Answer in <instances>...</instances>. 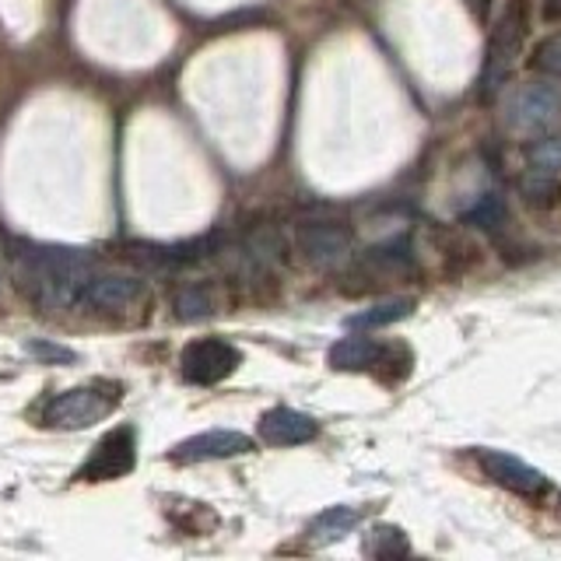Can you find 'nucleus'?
Returning a JSON list of instances; mask_svg holds the SVG:
<instances>
[{
  "label": "nucleus",
  "mask_w": 561,
  "mask_h": 561,
  "mask_svg": "<svg viewBox=\"0 0 561 561\" xmlns=\"http://www.w3.org/2000/svg\"><path fill=\"white\" fill-rule=\"evenodd\" d=\"M14 285L32 306L46 312L78 309L88 280L95 277V256L78 245L14 242L11 250Z\"/></svg>",
  "instance_id": "nucleus-1"
},
{
  "label": "nucleus",
  "mask_w": 561,
  "mask_h": 561,
  "mask_svg": "<svg viewBox=\"0 0 561 561\" xmlns=\"http://www.w3.org/2000/svg\"><path fill=\"white\" fill-rule=\"evenodd\" d=\"M123 400V386L113 379H95V382H84L75 386V390H64L57 397H49L43 403V425L46 428H57V432H81V428H92L99 421L110 417Z\"/></svg>",
  "instance_id": "nucleus-2"
},
{
  "label": "nucleus",
  "mask_w": 561,
  "mask_h": 561,
  "mask_svg": "<svg viewBox=\"0 0 561 561\" xmlns=\"http://www.w3.org/2000/svg\"><path fill=\"white\" fill-rule=\"evenodd\" d=\"M134 463H137V432L134 425H119L99 438L75 478L78 481H116V478H127Z\"/></svg>",
  "instance_id": "nucleus-3"
},
{
  "label": "nucleus",
  "mask_w": 561,
  "mask_h": 561,
  "mask_svg": "<svg viewBox=\"0 0 561 561\" xmlns=\"http://www.w3.org/2000/svg\"><path fill=\"white\" fill-rule=\"evenodd\" d=\"M239 365H242V351L221 337L190 341L180 351V373L193 386H215L232 376Z\"/></svg>",
  "instance_id": "nucleus-4"
},
{
  "label": "nucleus",
  "mask_w": 561,
  "mask_h": 561,
  "mask_svg": "<svg viewBox=\"0 0 561 561\" xmlns=\"http://www.w3.org/2000/svg\"><path fill=\"white\" fill-rule=\"evenodd\" d=\"M523 28H526V14H523V0H513L505 8L502 22L495 28V39H491L488 49V64L481 75V95L491 99V92L508 78V70L516 67L519 53H523Z\"/></svg>",
  "instance_id": "nucleus-5"
},
{
  "label": "nucleus",
  "mask_w": 561,
  "mask_h": 561,
  "mask_svg": "<svg viewBox=\"0 0 561 561\" xmlns=\"http://www.w3.org/2000/svg\"><path fill=\"white\" fill-rule=\"evenodd\" d=\"M478 463L491 481L516 491L523 499H540V495H548V488H551L548 478H543L537 467L523 463L519 456H508L499 449H478Z\"/></svg>",
  "instance_id": "nucleus-6"
},
{
  "label": "nucleus",
  "mask_w": 561,
  "mask_h": 561,
  "mask_svg": "<svg viewBox=\"0 0 561 561\" xmlns=\"http://www.w3.org/2000/svg\"><path fill=\"white\" fill-rule=\"evenodd\" d=\"M295 242L316 267H337L351 253V232L337 221H302L295 228Z\"/></svg>",
  "instance_id": "nucleus-7"
},
{
  "label": "nucleus",
  "mask_w": 561,
  "mask_h": 561,
  "mask_svg": "<svg viewBox=\"0 0 561 561\" xmlns=\"http://www.w3.org/2000/svg\"><path fill=\"white\" fill-rule=\"evenodd\" d=\"M253 449V438L242 432H228V428H215V432H201L190 435L183 443H175L169 460L175 463H204V460H228V456H242Z\"/></svg>",
  "instance_id": "nucleus-8"
},
{
  "label": "nucleus",
  "mask_w": 561,
  "mask_h": 561,
  "mask_svg": "<svg viewBox=\"0 0 561 561\" xmlns=\"http://www.w3.org/2000/svg\"><path fill=\"white\" fill-rule=\"evenodd\" d=\"M130 260L145 263L151 271H180L190 263H201L215 250V236L210 239H190V242H134L127 245Z\"/></svg>",
  "instance_id": "nucleus-9"
},
{
  "label": "nucleus",
  "mask_w": 561,
  "mask_h": 561,
  "mask_svg": "<svg viewBox=\"0 0 561 561\" xmlns=\"http://www.w3.org/2000/svg\"><path fill=\"white\" fill-rule=\"evenodd\" d=\"M148 295V285L140 277L130 274H95L88 280L81 306L84 309H99V312H116V309H130L140 298Z\"/></svg>",
  "instance_id": "nucleus-10"
},
{
  "label": "nucleus",
  "mask_w": 561,
  "mask_h": 561,
  "mask_svg": "<svg viewBox=\"0 0 561 561\" xmlns=\"http://www.w3.org/2000/svg\"><path fill=\"white\" fill-rule=\"evenodd\" d=\"M505 113L513 127H523V130L543 127V123H551L561 113V92L551 84H523L513 92V99H508Z\"/></svg>",
  "instance_id": "nucleus-11"
},
{
  "label": "nucleus",
  "mask_w": 561,
  "mask_h": 561,
  "mask_svg": "<svg viewBox=\"0 0 561 561\" xmlns=\"http://www.w3.org/2000/svg\"><path fill=\"white\" fill-rule=\"evenodd\" d=\"M316 435H320V425L302 411L271 408L260 417V438L271 446H302V443H312Z\"/></svg>",
  "instance_id": "nucleus-12"
},
{
  "label": "nucleus",
  "mask_w": 561,
  "mask_h": 561,
  "mask_svg": "<svg viewBox=\"0 0 561 561\" xmlns=\"http://www.w3.org/2000/svg\"><path fill=\"white\" fill-rule=\"evenodd\" d=\"M397 347H382L368 337H344L330 347V365L337 373H362V368H373L379 362H390Z\"/></svg>",
  "instance_id": "nucleus-13"
},
{
  "label": "nucleus",
  "mask_w": 561,
  "mask_h": 561,
  "mask_svg": "<svg viewBox=\"0 0 561 561\" xmlns=\"http://www.w3.org/2000/svg\"><path fill=\"white\" fill-rule=\"evenodd\" d=\"M358 523H362V508L333 505V508H327L323 516H316V523L309 526V537H312L316 543H333V540L347 537Z\"/></svg>",
  "instance_id": "nucleus-14"
},
{
  "label": "nucleus",
  "mask_w": 561,
  "mask_h": 561,
  "mask_svg": "<svg viewBox=\"0 0 561 561\" xmlns=\"http://www.w3.org/2000/svg\"><path fill=\"white\" fill-rule=\"evenodd\" d=\"M414 312V302L411 298H393V302H379L373 309H365L358 316H351L347 327L351 330H379V327H390L397 320H408V316Z\"/></svg>",
  "instance_id": "nucleus-15"
},
{
  "label": "nucleus",
  "mask_w": 561,
  "mask_h": 561,
  "mask_svg": "<svg viewBox=\"0 0 561 561\" xmlns=\"http://www.w3.org/2000/svg\"><path fill=\"white\" fill-rule=\"evenodd\" d=\"M172 306H175V316H180V320H186V323L204 320V316L215 312V302H210V295H207L204 285H186V288H180V291H175V298H172Z\"/></svg>",
  "instance_id": "nucleus-16"
},
{
  "label": "nucleus",
  "mask_w": 561,
  "mask_h": 561,
  "mask_svg": "<svg viewBox=\"0 0 561 561\" xmlns=\"http://www.w3.org/2000/svg\"><path fill=\"white\" fill-rule=\"evenodd\" d=\"M523 197L530 207H554L561 197V186L558 180H551V172L530 169V175L523 180Z\"/></svg>",
  "instance_id": "nucleus-17"
},
{
  "label": "nucleus",
  "mask_w": 561,
  "mask_h": 561,
  "mask_svg": "<svg viewBox=\"0 0 561 561\" xmlns=\"http://www.w3.org/2000/svg\"><path fill=\"white\" fill-rule=\"evenodd\" d=\"M526 158H530V165L540 172H561V134L534 140V145L526 148Z\"/></svg>",
  "instance_id": "nucleus-18"
},
{
  "label": "nucleus",
  "mask_w": 561,
  "mask_h": 561,
  "mask_svg": "<svg viewBox=\"0 0 561 561\" xmlns=\"http://www.w3.org/2000/svg\"><path fill=\"white\" fill-rule=\"evenodd\" d=\"M368 554H408L411 543L403 540V534L397 530V526H376L373 534H368V543H365Z\"/></svg>",
  "instance_id": "nucleus-19"
},
{
  "label": "nucleus",
  "mask_w": 561,
  "mask_h": 561,
  "mask_svg": "<svg viewBox=\"0 0 561 561\" xmlns=\"http://www.w3.org/2000/svg\"><path fill=\"white\" fill-rule=\"evenodd\" d=\"M534 70L540 75H551V78H561V35H551V39H543L537 49H534Z\"/></svg>",
  "instance_id": "nucleus-20"
},
{
  "label": "nucleus",
  "mask_w": 561,
  "mask_h": 561,
  "mask_svg": "<svg viewBox=\"0 0 561 561\" xmlns=\"http://www.w3.org/2000/svg\"><path fill=\"white\" fill-rule=\"evenodd\" d=\"M467 221H473V225H484V228H495L502 218H505V207H502V197L499 193H488V197L478 204V207H470L467 215H463Z\"/></svg>",
  "instance_id": "nucleus-21"
},
{
  "label": "nucleus",
  "mask_w": 561,
  "mask_h": 561,
  "mask_svg": "<svg viewBox=\"0 0 561 561\" xmlns=\"http://www.w3.org/2000/svg\"><path fill=\"white\" fill-rule=\"evenodd\" d=\"M25 351L43 365H64V362H78V355L70 347H60V344H49V341H28Z\"/></svg>",
  "instance_id": "nucleus-22"
},
{
  "label": "nucleus",
  "mask_w": 561,
  "mask_h": 561,
  "mask_svg": "<svg viewBox=\"0 0 561 561\" xmlns=\"http://www.w3.org/2000/svg\"><path fill=\"white\" fill-rule=\"evenodd\" d=\"M488 4H491V0H470V8L478 18H488Z\"/></svg>",
  "instance_id": "nucleus-23"
},
{
  "label": "nucleus",
  "mask_w": 561,
  "mask_h": 561,
  "mask_svg": "<svg viewBox=\"0 0 561 561\" xmlns=\"http://www.w3.org/2000/svg\"><path fill=\"white\" fill-rule=\"evenodd\" d=\"M0 280H4V277H0Z\"/></svg>",
  "instance_id": "nucleus-24"
}]
</instances>
